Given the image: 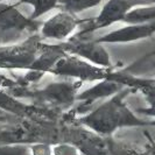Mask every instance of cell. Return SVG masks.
Returning <instances> with one entry per match:
<instances>
[{"label":"cell","mask_w":155,"mask_h":155,"mask_svg":"<svg viewBox=\"0 0 155 155\" xmlns=\"http://www.w3.org/2000/svg\"><path fill=\"white\" fill-rule=\"evenodd\" d=\"M152 1H154V0H152Z\"/></svg>","instance_id":"obj_24"},{"label":"cell","mask_w":155,"mask_h":155,"mask_svg":"<svg viewBox=\"0 0 155 155\" xmlns=\"http://www.w3.org/2000/svg\"><path fill=\"white\" fill-rule=\"evenodd\" d=\"M124 89L125 86L123 84H120L118 81H116L111 76L110 78L97 82L94 85L86 89L85 91L79 92L77 94L76 101H81L82 107L83 106H89L92 103L99 101V99H107L110 97L114 96L116 93L120 92Z\"/></svg>","instance_id":"obj_10"},{"label":"cell","mask_w":155,"mask_h":155,"mask_svg":"<svg viewBox=\"0 0 155 155\" xmlns=\"http://www.w3.org/2000/svg\"><path fill=\"white\" fill-rule=\"evenodd\" d=\"M130 92L125 87L120 92L105 99L104 103L79 118V123L99 137H111L123 127L155 125L154 121H145L133 113L125 104L124 98Z\"/></svg>","instance_id":"obj_1"},{"label":"cell","mask_w":155,"mask_h":155,"mask_svg":"<svg viewBox=\"0 0 155 155\" xmlns=\"http://www.w3.org/2000/svg\"><path fill=\"white\" fill-rule=\"evenodd\" d=\"M75 14L61 11L55 15L50 16L40 27V36L49 41H56L58 43L65 42L71 38L79 26Z\"/></svg>","instance_id":"obj_7"},{"label":"cell","mask_w":155,"mask_h":155,"mask_svg":"<svg viewBox=\"0 0 155 155\" xmlns=\"http://www.w3.org/2000/svg\"><path fill=\"white\" fill-rule=\"evenodd\" d=\"M67 51L62 43H42L36 58L28 70L35 71L42 76L50 74L56 63L62 58Z\"/></svg>","instance_id":"obj_11"},{"label":"cell","mask_w":155,"mask_h":155,"mask_svg":"<svg viewBox=\"0 0 155 155\" xmlns=\"http://www.w3.org/2000/svg\"><path fill=\"white\" fill-rule=\"evenodd\" d=\"M143 4H147V0H109L85 31L106 28L111 25L124 21L133 8Z\"/></svg>","instance_id":"obj_8"},{"label":"cell","mask_w":155,"mask_h":155,"mask_svg":"<svg viewBox=\"0 0 155 155\" xmlns=\"http://www.w3.org/2000/svg\"><path fill=\"white\" fill-rule=\"evenodd\" d=\"M112 68H101L87 62L76 55L67 54L56 63L50 74L67 79L78 82H99L110 78L112 75Z\"/></svg>","instance_id":"obj_5"},{"label":"cell","mask_w":155,"mask_h":155,"mask_svg":"<svg viewBox=\"0 0 155 155\" xmlns=\"http://www.w3.org/2000/svg\"><path fill=\"white\" fill-rule=\"evenodd\" d=\"M36 106L23 103L20 98L5 90H0V111L15 117H29L35 112Z\"/></svg>","instance_id":"obj_12"},{"label":"cell","mask_w":155,"mask_h":155,"mask_svg":"<svg viewBox=\"0 0 155 155\" xmlns=\"http://www.w3.org/2000/svg\"><path fill=\"white\" fill-rule=\"evenodd\" d=\"M16 134L13 131H8V130H4L0 127V140H8L11 139L12 137H15Z\"/></svg>","instance_id":"obj_21"},{"label":"cell","mask_w":155,"mask_h":155,"mask_svg":"<svg viewBox=\"0 0 155 155\" xmlns=\"http://www.w3.org/2000/svg\"><path fill=\"white\" fill-rule=\"evenodd\" d=\"M155 21V6L146 8H133L126 15L124 22L130 25L149 23Z\"/></svg>","instance_id":"obj_13"},{"label":"cell","mask_w":155,"mask_h":155,"mask_svg":"<svg viewBox=\"0 0 155 155\" xmlns=\"http://www.w3.org/2000/svg\"><path fill=\"white\" fill-rule=\"evenodd\" d=\"M20 85V82L16 78L9 77L7 74L0 71V90H5V91H11L12 89Z\"/></svg>","instance_id":"obj_19"},{"label":"cell","mask_w":155,"mask_h":155,"mask_svg":"<svg viewBox=\"0 0 155 155\" xmlns=\"http://www.w3.org/2000/svg\"><path fill=\"white\" fill-rule=\"evenodd\" d=\"M0 155H31L29 146L18 142L0 143Z\"/></svg>","instance_id":"obj_17"},{"label":"cell","mask_w":155,"mask_h":155,"mask_svg":"<svg viewBox=\"0 0 155 155\" xmlns=\"http://www.w3.org/2000/svg\"><path fill=\"white\" fill-rule=\"evenodd\" d=\"M82 84V82L65 78V81L49 83L40 90H31L28 86H22L18 92V97H28L31 99H39L42 103L51 104L57 107H67L76 101Z\"/></svg>","instance_id":"obj_4"},{"label":"cell","mask_w":155,"mask_h":155,"mask_svg":"<svg viewBox=\"0 0 155 155\" xmlns=\"http://www.w3.org/2000/svg\"><path fill=\"white\" fill-rule=\"evenodd\" d=\"M40 27V22L26 18L15 6L6 2L0 4V45L21 42L25 35L35 34Z\"/></svg>","instance_id":"obj_2"},{"label":"cell","mask_w":155,"mask_h":155,"mask_svg":"<svg viewBox=\"0 0 155 155\" xmlns=\"http://www.w3.org/2000/svg\"><path fill=\"white\" fill-rule=\"evenodd\" d=\"M149 153L150 155H155V142L150 140V147H149Z\"/></svg>","instance_id":"obj_22"},{"label":"cell","mask_w":155,"mask_h":155,"mask_svg":"<svg viewBox=\"0 0 155 155\" xmlns=\"http://www.w3.org/2000/svg\"><path fill=\"white\" fill-rule=\"evenodd\" d=\"M139 90H141L142 92L145 93L146 99H147L148 104H149V109L140 110V112L155 118V81H150L149 79L147 84L145 86H142Z\"/></svg>","instance_id":"obj_16"},{"label":"cell","mask_w":155,"mask_h":155,"mask_svg":"<svg viewBox=\"0 0 155 155\" xmlns=\"http://www.w3.org/2000/svg\"><path fill=\"white\" fill-rule=\"evenodd\" d=\"M27 5H31L33 7L31 18V20H38L40 16L50 12L51 9L58 6L60 0H20Z\"/></svg>","instance_id":"obj_14"},{"label":"cell","mask_w":155,"mask_h":155,"mask_svg":"<svg viewBox=\"0 0 155 155\" xmlns=\"http://www.w3.org/2000/svg\"><path fill=\"white\" fill-rule=\"evenodd\" d=\"M53 155H85V152L77 145L62 142L53 146Z\"/></svg>","instance_id":"obj_18"},{"label":"cell","mask_w":155,"mask_h":155,"mask_svg":"<svg viewBox=\"0 0 155 155\" xmlns=\"http://www.w3.org/2000/svg\"><path fill=\"white\" fill-rule=\"evenodd\" d=\"M101 2V0H60L58 6H61L65 12L77 14L89 8L98 6Z\"/></svg>","instance_id":"obj_15"},{"label":"cell","mask_w":155,"mask_h":155,"mask_svg":"<svg viewBox=\"0 0 155 155\" xmlns=\"http://www.w3.org/2000/svg\"><path fill=\"white\" fill-rule=\"evenodd\" d=\"M64 50L71 55L85 60L101 68H112V61L105 46L97 40H83L81 38H72L62 42Z\"/></svg>","instance_id":"obj_6"},{"label":"cell","mask_w":155,"mask_h":155,"mask_svg":"<svg viewBox=\"0 0 155 155\" xmlns=\"http://www.w3.org/2000/svg\"><path fill=\"white\" fill-rule=\"evenodd\" d=\"M155 33V21L149 23H140V25H128L116 31H112L96 39L103 45L105 43H130L134 41L143 40L149 38Z\"/></svg>","instance_id":"obj_9"},{"label":"cell","mask_w":155,"mask_h":155,"mask_svg":"<svg viewBox=\"0 0 155 155\" xmlns=\"http://www.w3.org/2000/svg\"><path fill=\"white\" fill-rule=\"evenodd\" d=\"M1 112H2V111H1Z\"/></svg>","instance_id":"obj_25"},{"label":"cell","mask_w":155,"mask_h":155,"mask_svg":"<svg viewBox=\"0 0 155 155\" xmlns=\"http://www.w3.org/2000/svg\"><path fill=\"white\" fill-rule=\"evenodd\" d=\"M1 2H5V0H0V4H1Z\"/></svg>","instance_id":"obj_23"},{"label":"cell","mask_w":155,"mask_h":155,"mask_svg":"<svg viewBox=\"0 0 155 155\" xmlns=\"http://www.w3.org/2000/svg\"><path fill=\"white\" fill-rule=\"evenodd\" d=\"M31 155H53V146L49 143H34L29 146Z\"/></svg>","instance_id":"obj_20"},{"label":"cell","mask_w":155,"mask_h":155,"mask_svg":"<svg viewBox=\"0 0 155 155\" xmlns=\"http://www.w3.org/2000/svg\"><path fill=\"white\" fill-rule=\"evenodd\" d=\"M42 38L33 34L21 42L0 45V70H28L42 46Z\"/></svg>","instance_id":"obj_3"}]
</instances>
